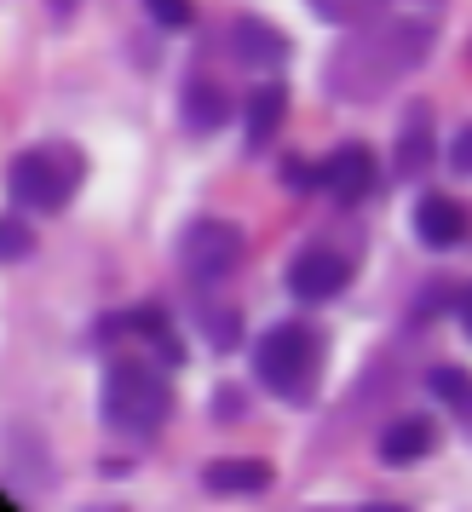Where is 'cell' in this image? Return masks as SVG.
I'll list each match as a JSON object with an SVG mask.
<instances>
[{
    "label": "cell",
    "mask_w": 472,
    "mask_h": 512,
    "mask_svg": "<svg viewBox=\"0 0 472 512\" xmlns=\"http://www.w3.org/2000/svg\"><path fill=\"white\" fill-rule=\"evenodd\" d=\"M75 6H81V0H47V12L58 18V24H64V18H75Z\"/></svg>",
    "instance_id": "obj_20"
},
{
    "label": "cell",
    "mask_w": 472,
    "mask_h": 512,
    "mask_svg": "<svg viewBox=\"0 0 472 512\" xmlns=\"http://www.w3.org/2000/svg\"><path fill=\"white\" fill-rule=\"evenodd\" d=\"M317 369H323V334L311 323H277L254 346V380L283 403H311Z\"/></svg>",
    "instance_id": "obj_4"
},
{
    "label": "cell",
    "mask_w": 472,
    "mask_h": 512,
    "mask_svg": "<svg viewBox=\"0 0 472 512\" xmlns=\"http://www.w3.org/2000/svg\"><path fill=\"white\" fill-rule=\"evenodd\" d=\"M283 116H288V93L283 87H277V81L254 87V93H248V110H242V139H248V150H265V144L277 139Z\"/></svg>",
    "instance_id": "obj_11"
},
{
    "label": "cell",
    "mask_w": 472,
    "mask_h": 512,
    "mask_svg": "<svg viewBox=\"0 0 472 512\" xmlns=\"http://www.w3.org/2000/svg\"><path fill=\"white\" fill-rule=\"evenodd\" d=\"M357 265L346 254H334V248H306V254L288 259V294L306 305H329L340 300L346 288H352Z\"/></svg>",
    "instance_id": "obj_6"
},
{
    "label": "cell",
    "mask_w": 472,
    "mask_h": 512,
    "mask_svg": "<svg viewBox=\"0 0 472 512\" xmlns=\"http://www.w3.org/2000/svg\"><path fill=\"white\" fill-rule=\"evenodd\" d=\"M231 98L219 93L213 81H190L185 87V133H219L225 121H231Z\"/></svg>",
    "instance_id": "obj_14"
},
{
    "label": "cell",
    "mask_w": 472,
    "mask_h": 512,
    "mask_svg": "<svg viewBox=\"0 0 472 512\" xmlns=\"http://www.w3.org/2000/svg\"><path fill=\"white\" fill-rule=\"evenodd\" d=\"M144 12H150L162 29H190L196 24V6H190V0H144Z\"/></svg>",
    "instance_id": "obj_18"
},
{
    "label": "cell",
    "mask_w": 472,
    "mask_h": 512,
    "mask_svg": "<svg viewBox=\"0 0 472 512\" xmlns=\"http://www.w3.org/2000/svg\"><path fill=\"white\" fill-rule=\"evenodd\" d=\"M311 6L323 24H363V18H375L380 0H311Z\"/></svg>",
    "instance_id": "obj_15"
},
{
    "label": "cell",
    "mask_w": 472,
    "mask_h": 512,
    "mask_svg": "<svg viewBox=\"0 0 472 512\" xmlns=\"http://www.w3.org/2000/svg\"><path fill=\"white\" fill-rule=\"evenodd\" d=\"M323 190H329L340 208H357V202H369V190H375V150L369 144H340L329 162H323Z\"/></svg>",
    "instance_id": "obj_7"
},
{
    "label": "cell",
    "mask_w": 472,
    "mask_h": 512,
    "mask_svg": "<svg viewBox=\"0 0 472 512\" xmlns=\"http://www.w3.org/2000/svg\"><path fill=\"white\" fill-rule=\"evenodd\" d=\"M202 484H208V495H260V489H271V466L265 461H213L202 472Z\"/></svg>",
    "instance_id": "obj_13"
},
{
    "label": "cell",
    "mask_w": 472,
    "mask_h": 512,
    "mask_svg": "<svg viewBox=\"0 0 472 512\" xmlns=\"http://www.w3.org/2000/svg\"><path fill=\"white\" fill-rule=\"evenodd\" d=\"M432 449H438V426L421 420V415H403L380 432V461L386 466H415V461H426Z\"/></svg>",
    "instance_id": "obj_9"
},
{
    "label": "cell",
    "mask_w": 472,
    "mask_h": 512,
    "mask_svg": "<svg viewBox=\"0 0 472 512\" xmlns=\"http://www.w3.org/2000/svg\"><path fill=\"white\" fill-rule=\"evenodd\" d=\"M426 162H432V110L409 104V116L398 127V179H415Z\"/></svg>",
    "instance_id": "obj_12"
},
{
    "label": "cell",
    "mask_w": 472,
    "mask_h": 512,
    "mask_svg": "<svg viewBox=\"0 0 472 512\" xmlns=\"http://www.w3.org/2000/svg\"><path fill=\"white\" fill-rule=\"evenodd\" d=\"M98 415L110 432L133 443H150L173 420V386L156 363L144 357H116L110 374H104V392H98Z\"/></svg>",
    "instance_id": "obj_2"
},
{
    "label": "cell",
    "mask_w": 472,
    "mask_h": 512,
    "mask_svg": "<svg viewBox=\"0 0 472 512\" xmlns=\"http://www.w3.org/2000/svg\"><path fill=\"white\" fill-rule=\"evenodd\" d=\"M426 386H432V397H444L449 409H467V374H461V369H449V363H444V369L426 374Z\"/></svg>",
    "instance_id": "obj_16"
},
{
    "label": "cell",
    "mask_w": 472,
    "mask_h": 512,
    "mask_svg": "<svg viewBox=\"0 0 472 512\" xmlns=\"http://www.w3.org/2000/svg\"><path fill=\"white\" fill-rule=\"evenodd\" d=\"M449 167H455V173H467V167H472V127L455 133V144H449Z\"/></svg>",
    "instance_id": "obj_19"
},
{
    "label": "cell",
    "mask_w": 472,
    "mask_h": 512,
    "mask_svg": "<svg viewBox=\"0 0 472 512\" xmlns=\"http://www.w3.org/2000/svg\"><path fill=\"white\" fill-rule=\"evenodd\" d=\"M225 41H231L236 64H248V70H277V64H288V52H294L283 29H271L265 18H236Z\"/></svg>",
    "instance_id": "obj_8"
},
{
    "label": "cell",
    "mask_w": 472,
    "mask_h": 512,
    "mask_svg": "<svg viewBox=\"0 0 472 512\" xmlns=\"http://www.w3.org/2000/svg\"><path fill=\"white\" fill-rule=\"evenodd\" d=\"M438 47V24L432 18H363V24L329 52L323 87L340 104H375L392 87H403L409 75L426 64V52Z\"/></svg>",
    "instance_id": "obj_1"
},
{
    "label": "cell",
    "mask_w": 472,
    "mask_h": 512,
    "mask_svg": "<svg viewBox=\"0 0 472 512\" xmlns=\"http://www.w3.org/2000/svg\"><path fill=\"white\" fill-rule=\"evenodd\" d=\"M29 248H35V231H29L24 219H0V265L24 259Z\"/></svg>",
    "instance_id": "obj_17"
},
{
    "label": "cell",
    "mask_w": 472,
    "mask_h": 512,
    "mask_svg": "<svg viewBox=\"0 0 472 512\" xmlns=\"http://www.w3.org/2000/svg\"><path fill=\"white\" fill-rule=\"evenodd\" d=\"M81 185H87V156H81L70 139L35 144V150H24L18 162L6 167L12 202H24V208H35V213H64L75 196H81Z\"/></svg>",
    "instance_id": "obj_3"
},
{
    "label": "cell",
    "mask_w": 472,
    "mask_h": 512,
    "mask_svg": "<svg viewBox=\"0 0 472 512\" xmlns=\"http://www.w3.org/2000/svg\"><path fill=\"white\" fill-rule=\"evenodd\" d=\"M415 236H421V248H461V236H467L461 202H449V196H421V202H415Z\"/></svg>",
    "instance_id": "obj_10"
},
{
    "label": "cell",
    "mask_w": 472,
    "mask_h": 512,
    "mask_svg": "<svg viewBox=\"0 0 472 512\" xmlns=\"http://www.w3.org/2000/svg\"><path fill=\"white\" fill-rule=\"evenodd\" d=\"M242 254H248V236L236 231L231 219H196V225L179 236V265H185V277L202 282V288L231 277L236 265H242Z\"/></svg>",
    "instance_id": "obj_5"
}]
</instances>
